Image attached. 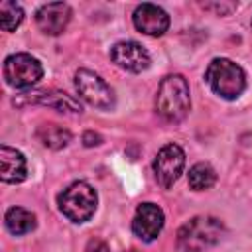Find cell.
<instances>
[{"label":"cell","mask_w":252,"mask_h":252,"mask_svg":"<svg viewBox=\"0 0 252 252\" xmlns=\"http://www.w3.org/2000/svg\"><path fill=\"white\" fill-rule=\"evenodd\" d=\"M85 252H110V250H108V244H106L104 240H100V238H91V240L87 242Z\"/></svg>","instance_id":"cell-18"},{"label":"cell","mask_w":252,"mask_h":252,"mask_svg":"<svg viewBox=\"0 0 252 252\" xmlns=\"http://www.w3.org/2000/svg\"><path fill=\"white\" fill-rule=\"evenodd\" d=\"M35 138L49 150H61L71 142V132L59 124H41L35 130Z\"/></svg>","instance_id":"cell-15"},{"label":"cell","mask_w":252,"mask_h":252,"mask_svg":"<svg viewBox=\"0 0 252 252\" xmlns=\"http://www.w3.org/2000/svg\"><path fill=\"white\" fill-rule=\"evenodd\" d=\"M187 181H189V187L193 191H205V189H211L217 181V171L201 161V163H195L191 169H189V175H187Z\"/></svg>","instance_id":"cell-16"},{"label":"cell","mask_w":252,"mask_h":252,"mask_svg":"<svg viewBox=\"0 0 252 252\" xmlns=\"http://www.w3.org/2000/svg\"><path fill=\"white\" fill-rule=\"evenodd\" d=\"M71 8L65 2H49L43 4L35 12V24L37 28L47 35H59L65 32V28L71 22Z\"/></svg>","instance_id":"cell-10"},{"label":"cell","mask_w":252,"mask_h":252,"mask_svg":"<svg viewBox=\"0 0 252 252\" xmlns=\"http://www.w3.org/2000/svg\"><path fill=\"white\" fill-rule=\"evenodd\" d=\"M165 217L163 211L156 205V203H142L138 205L134 219H132V232L144 240V242H152L159 236L161 228H163Z\"/></svg>","instance_id":"cell-8"},{"label":"cell","mask_w":252,"mask_h":252,"mask_svg":"<svg viewBox=\"0 0 252 252\" xmlns=\"http://www.w3.org/2000/svg\"><path fill=\"white\" fill-rule=\"evenodd\" d=\"M185 165V152L177 144H165L154 159V173L163 189H169L181 175Z\"/></svg>","instance_id":"cell-7"},{"label":"cell","mask_w":252,"mask_h":252,"mask_svg":"<svg viewBox=\"0 0 252 252\" xmlns=\"http://www.w3.org/2000/svg\"><path fill=\"white\" fill-rule=\"evenodd\" d=\"M98 195L93 185L87 181H75L67 189H63L57 197L59 211L73 222H85L89 220L96 211Z\"/></svg>","instance_id":"cell-4"},{"label":"cell","mask_w":252,"mask_h":252,"mask_svg":"<svg viewBox=\"0 0 252 252\" xmlns=\"http://www.w3.org/2000/svg\"><path fill=\"white\" fill-rule=\"evenodd\" d=\"M24 20V10L20 4L4 0L0 2V28L4 32H14Z\"/></svg>","instance_id":"cell-17"},{"label":"cell","mask_w":252,"mask_h":252,"mask_svg":"<svg viewBox=\"0 0 252 252\" xmlns=\"http://www.w3.org/2000/svg\"><path fill=\"white\" fill-rule=\"evenodd\" d=\"M224 232V224L217 217H193L177 230L179 252H203L217 244Z\"/></svg>","instance_id":"cell-2"},{"label":"cell","mask_w":252,"mask_h":252,"mask_svg":"<svg viewBox=\"0 0 252 252\" xmlns=\"http://www.w3.org/2000/svg\"><path fill=\"white\" fill-rule=\"evenodd\" d=\"M28 175L26 158L10 146H0V179L4 183H20Z\"/></svg>","instance_id":"cell-12"},{"label":"cell","mask_w":252,"mask_h":252,"mask_svg":"<svg viewBox=\"0 0 252 252\" xmlns=\"http://www.w3.org/2000/svg\"><path fill=\"white\" fill-rule=\"evenodd\" d=\"M4 222L12 234L20 236V234H28L35 228V215L24 207H12L4 215Z\"/></svg>","instance_id":"cell-14"},{"label":"cell","mask_w":252,"mask_h":252,"mask_svg":"<svg viewBox=\"0 0 252 252\" xmlns=\"http://www.w3.org/2000/svg\"><path fill=\"white\" fill-rule=\"evenodd\" d=\"M33 100L35 102H41V104H47V106H51V108H55L59 112L81 114V110H83L81 104L73 96H69L65 93H59V91H37L35 96H33Z\"/></svg>","instance_id":"cell-13"},{"label":"cell","mask_w":252,"mask_h":252,"mask_svg":"<svg viewBox=\"0 0 252 252\" xmlns=\"http://www.w3.org/2000/svg\"><path fill=\"white\" fill-rule=\"evenodd\" d=\"M110 59L124 71L142 73L150 67V53L138 41H118L110 49Z\"/></svg>","instance_id":"cell-9"},{"label":"cell","mask_w":252,"mask_h":252,"mask_svg":"<svg viewBox=\"0 0 252 252\" xmlns=\"http://www.w3.org/2000/svg\"><path fill=\"white\" fill-rule=\"evenodd\" d=\"M205 79L209 87L222 98L234 100L238 98L246 89V75L242 67L226 57H217L209 63Z\"/></svg>","instance_id":"cell-3"},{"label":"cell","mask_w":252,"mask_h":252,"mask_svg":"<svg viewBox=\"0 0 252 252\" xmlns=\"http://www.w3.org/2000/svg\"><path fill=\"white\" fill-rule=\"evenodd\" d=\"M191 108L189 83L183 75H167L161 79L156 94V110L167 122H179Z\"/></svg>","instance_id":"cell-1"},{"label":"cell","mask_w":252,"mask_h":252,"mask_svg":"<svg viewBox=\"0 0 252 252\" xmlns=\"http://www.w3.org/2000/svg\"><path fill=\"white\" fill-rule=\"evenodd\" d=\"M100 142H102V136H100V134H96V132H93V130H89V132H85V134H83V144H85L87 148L98 146Z\"/></svg>","instance_id":"cell-19"},{"label":"cell","mask_w":252,"mask_h":252,"mask_svg":"<svg viewBox=\"0 0 252 252\" xmlns=\"http://www.w3.org/2000/svg\"><path fill=\"white\" fill-rule=\"evenodd\" d=\"M75 89L83 100H87L91 106L108 110L114 106V93L110 85L96 73L89 69H79L75 73Z\"/></svg>","instance_id":"cell-6"},{"label":"cell","mask_w":252,"mask_h":252,"mask_svg":"<svg viewBox=\"0 0 252 252\" xmlns=\"http://www.w3.org/2000/svg\"><path fill=\"white\" fill-rule=\"evenodd\" d=\"M134 26L138 32L146 33V35H152V37H158V35H163L169 28V16L163 8L156 6V4H140L136 10H134Z\"/></svg>","instance_id":"cell-11"},{"label":"cell","mask_w":252,"mask_h":252,"mask_svg":"<svg viewBox=\"0 0 252 252\" xmlns=\"http://www.w3.org/2000/svg\"><path fill=\"white\" fill-rule=\"evenodd\" d=\"M43 77V67L39 59L30 53H14L4 59V79L14 89L33 87Z\"/></svg>","instance_id":"cell-5"}]
</instances>
